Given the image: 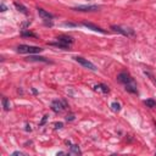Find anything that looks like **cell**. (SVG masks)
<instances>
[{
    "mask_svg": "<svg viewBox=\"0 0 156 156\" xmlns=\"http://www.w3.org/2000/svg\"><path fill=\"white\" fill-rule=\"evenodd\" d=\"M16 155H20V156H21V155H23V154L20 153V151H15V153H12V156H16Z\"/></svg>",
    "mask_w": 156,
    "mask_h": 156,
    "instance_id": "obj_25",
    "label": "cell"
},
{
    "mask_svg": "<svg viewBox=\"0 0 156 156\" xmlns=\"http://www.w3.org/2000/svg\"><path fill=\"white\" fill-rule=\"evenodd\" d=\"M124 89H126V92H128V93H132V94H137V87H135L134 83H132V84H127Z\"/></svg>",
    "mask_w": 156,
    "mask_h": 156,
    "instance_id": "obj_14",
    "label": "cell"
},
{
    "mask_svg": "<svg viewBox=\"0 0 156 156\" xmlns=\"http://www.w3.org/2000/svg\"><path fill=\"white\" fill-rule=\"evenodd\" d=\"M1 103H3L4 110H5V111H9V110H10V103H9V99H7V98H5V96H4L3 100H1Z\"/></svg>",
    "mask_w": 156,
    "mask_h": 156,
    "instance_id": "obj_15",
    "label": "cell"
},
{
    "mask_svg": "<svg viewBox=\"0 0 156 156\" xmlns=\"http://www.w3.org/2000/svg\"><path fill=\"white\" fill-rule=\"evenodd\" d=\"M117 81L120 82V83H122V84H124V85L134 83L132 76L129 75L128 72H121V73H118V76H117Z\"/></svg>",
    "mask_w": 156,
    "mask_h": 156,
    "instance_id": "obj_2",
    "label": "cell"
},
{
    "mask_svg": "<svg viewBox=\"0 0 156 156\" xmlns=\"http://www.w3.org/2000/svg\"><path fill=\"white\" fill-rule=\"evenodd\" d=\"M48 120V116H44L43 117V120H42V122H40V123H39V126H43V124L45 123V121Z\"/></svg>",
    "mask_w": 156,
    "mask_h": 156,
    "instance_id": "obj_23",
    "label": "cell"
},
{
    "mask_svg": "<svg viewBox=\"0 0 156 156\" xmlns=\"http://www.w3.org/2000/svg\"><path fill=\"white\" fill-rule=\"evenodd\" d=\"M66 120L67 121H73L75 120V116H73V115H67V116H66Z\"/></svg>",
    "mask_w": 156,
    "mask_h": 156,
    "instance_id": "obj_21",
    "label": "cell"
},
{
    "mask_svg": "<svg viewBox=\"0 0 156 156\" xmlns=\"http://www.w3.org/2000/svg\"><path fill=\"white\" fill-rule=\"evenodd\" d=\"M0 9H1L0 11H3V12H4V11H6V10H7L6 6H5V4H4V3H1V5H0Z\"/></svg>",
    "mask_w": 156,
    "mask_h": 156,
    "instance_id": "obj_22",
    "label": "cell"
},
{
    "mask_svg": "<svg viewBox=\"0 0 156 156\" xmlns=\"http://www.w3.org/2000/svg\"><path fill=\"white\" fill-rule=\"evenodd\" d=\"M21 36H22V37H33V38H37V34H36V33L31 32V31H22V32H21Z\"/></svg>",
    "mask_w": 156,
    "mask_h": 156,
    "instance_id": "obj_17",
    "label": "cell"
},
{
    "mask_svg": "<svg viewBox=\"0 0 156 156\" xmlns=\"http://www.w3.org/2000/svg\"><path fill=\"white\" fill-rule=\"evenodd\" d=\"M32 93H33V94H37V93H38V92H37V90H36V89H34V88H32Z\"/></svg>",
    "mask_w": 156,
    "mask_h": 156,
    "instance_id": "obj_28",
    "label": "cell"
},
{
    "mask_svg": "<svg viewBox=\"0 0 156 156\" xmlns=\"http://www.w3.org/2000/svg\"><path fill=\"white\" fill-rule=\"evenodd\" d=\"M56 39L59 40V42L66 43V44H68V45H71L72 43H73V38H72V37H68V36H60V37H57Z\"/></svg>",
    "mask_w": 156,
    "mask_h": 156,
    "instance_id": "obj_10",
    "label": "cell"
},
{
    "mask_svg": "<svg viewBox=\"0 0 156 156\" xmlns=\"http://www.w3.org/2000/svg\"><path fill=\"white\" fill-rule=\"evenodd\" d=\"M72 10L84 11V12H90V11H98V10H99V6H98V5H79V6L73 7Z\"/></svg>",
    "mask_w": 156,
    "mask_h": 156,
    "instance_id": "obj_6",
    "label": "cell"
},
{
    "mask_svg": "<svg viewBox=\"0 0 156 156\" xmlns=\"http://www.w3.org/2000/svg\"><path fill=\"white\" fill-rule=\"evenodd\" d=\"M94 90H101V92L104 93V94H107V93L110 92V89H109V87H107L106 84H104V83H101V84H98L94 87Z\"/></svg>",
    "mask_w": 156,
    "mask_h": 156,
    "instance_id": "obj_12",
    "label": "cell"
},
{
    "mask_svg": "<svg viewBox=\"0 0 156 156\" xmlns=\"http://www.w3.org/2000/svg\"><path fill=\"white\" fill-rule=\"evenodd\" d=\"M26 131H27V132H31V131H32V129H31V126H29V124H27V126H26Z\"/></svg>",
    "mask_w": 156,
    "mask_h": 156,
    "instance_id": "obj_27",
    "label": "cell"
},
{
    "mask_svg": "<svg viewBox=\"0 0 156 156\" xmlns=\"http://www.w3.org/2000/svg\"><path fill=\"white\" fill-rule=\"evenodd\" d=\"M111 29H114L115 32L121 33V34H123V36H126V37H133L134 36V31L132 28H123V27H121V26L112 25L111 26Z\"/></svg>",
    "mask_w": 156,
    "mask_h": 156,
    "instance_id": "obj_3",
    "label": "cell"
},
{
    "mask_svg": "<svg viewBox=\"0 0 156 156\" xmlns=\"http://www.w3.org/2000/svg\"><path fill=\"white\" fill-rule=\"evenodd\" d=\"M43 51L42 48L39 46H31V45H25V44H21V45L17 46V53L20 54H37Z\"/></svg>",
    "mask_w": 156,
    "mask_h": 156,
    "instance_id": "obj_1",
    "label": "cell"
},
{
    "mask_svg": "<svg viewBox=\"0 0 156 156\" xmlns=\"http://www.w3.org/2000/svg\"><path fill=\"white\" fill-rule=\"evenodd\" d=\"M44 25H45V26H50V27H51V26H53V22H51V21H50V22H44Z\"/></svg>",
    "mask_w": 156,
    "mask_h": 156,
    "instance_id": "obj_26",
    "label": "cell"
},
{
    "mask_svg": "<svg viewBox=\"0 0 156 156\" xmlns=\"http://www.w3.org/2000/svg\"><path fill=\"white\" fill-rule=\"evenodd\" d=\"M62 126H64V124L61 123V122H59V123H55V128H62Z\"/></svg>",
    "mask_w": 156,
    "mask_h": 156,
    "instance_id": "obj_24",
    "label": "cell"
},
{
    "mask_svg": "<svg viewBox=\"0 0 156 156\" xmlns=\"http://www.w3.org/2000/svg\"><path fill=\"white\" fill-rule=\"evenodd\" d=\"M64 26H68V27H76V23H71V22H65Z\"/></svg>",
    "mask_w": 156,
    "mask_h": 156,
    "instance_id": "obj_20",
    "label": "cell"
},
{
    "mask_svg": "<svg viewBox=\"0 0 156 156\" xmlns=\"http://www.w3.org/2000/svg\"><path fill=\"white\" fill-rule=\"evenodd\" d=\"M65 107H66V103H65V101H61V100H59V99L54 100L53 103H51V110H53L54 112H56V114L61 112Z\"/></svg>",
    "mask_w": 156,
    "mask_h": 156,
    "instance_id": "obj_5",
    "label": "cell"
},
{
    "mask_svg": "<svg viewBox=\"0 0 156 156\" xmlns=\"http://www.w3.org/2000/svg\"><path fill=\"white\" fill-rule=\"evenodd\" d=\"M27 60L28 61H40V62H45V64H53L51 61L46 60L45 57H43V56H28Z\"/></svg>",
    "mask_w": 156,
    "mask_h": 156,
    "instance_id": "obj_9",
    "label": "cell"
},
{
    "mask_svg": "<svg viewBox=\"0 0 156 156\" xmlns=\"http://www.w3.org/2000/svg\"><path fill=\"white\" fill-rule=\"evenodd\" d=\"M111 109H112V111H115V112H118V111L121 110V105L118 103H112L111 104Z\"/></svg>",
    "mask_w": 156,
    "mask_h": 156,
    "instance_id": "obj_19",
    "label": "cell"
},
{
    "mask_svg": "<svg viewBox=\"0 0 156 156\" xmlns=\"http://www.w3.org/2000/svg\"><path fill=\"white\" fill-rule=\"evenodd\" d=\"M37 10H38V15L43 18V20H51V18L54 17V16H53L51 14H50V12L45 11L44 9H40V7H38Z\"/></svg>",
    "mask_w": 156,
    "mask_h": 156,
    "instance_id": "obj_8",
    "label": "cell"
},
{
    "mask_svg": "<svg viewBox=\"0 0 156 156\" xmlns=\"http://www.w3.org/2000/svg\"><path fill=\"white\" fill-rule=\"evenodd\" d=\"M144 104H145L148 107H150V109H154V107L156 106V101L154 99H146L145 101H144Z\"/></svg>",
    "mask_w": 156,
    "mask_h": 156,
    "instance_id": "obj_16",
    "label": "cell"
},
{
    "mask_svg": "<svg viewBox=\"0 0 156 156\" xmlns=\"http://www.w3.org/2000/svg\"><path fill=\"white\" fill-rule=\"evenodd\" d=\"M70 154H73V155H81L82 153H81V150H79V148H78L77 145H72Z\"/></svg>",
    "mask_w": 156,
    "mask_h": 156,
    "instance_id": "obj_18",
    "label": "cell"
},
{
    "mask_svg": "<svg viewBox=\"0 0 156 156\" xmlns=\"http://www.w3.org/2000/svg\"><path fill=\"white\" fill-rule=\"evenodd\" d=\"M82 25L84 26V27H87V28L94 31V32H100V33H103V34H105V33H106V31H104L103 28H100L99 26L94 25V23H92V22H83Z\"/></svg>",
    "mask_w": 156,
    "mask_h": 156,
    "instance_id": "obj_7",
    "label": "cell"
},
{
    "mask_svg": "<svg viewBox=\"0 0 156 156\" xmlns=\"http://www.w3.org/2000/svg\"><path fill=\"white\" fill-rule=\"evenodd\" d=\"M73 59L77 61L78 64H81L82 66H84V67L89 68V70H92V71H96V66L94 64H92L90 61L85 60V59H83V57H81V56H76V57H73Z\"/></svg>",
    "mask_w": 156,
    "mask_h": 156,
    "instance_id": "obj_4",
    "label": "cell"
},
{
    "mask_svg": "<svg viewBox=\"0 0 156 156\" xmlns=\"http://www.w3.org/2000/svg\"><path fill=\"white\" fill-rule=\"evenodd\" d=\"M14 5L16 6V9H17L20 12H22V14H25V15H28V11H27V9H26L22 4H20V3H17V1H15L14 3Z\"/></svg>",
    "mask_w": 156,
    "mask_h": 156,
    "instance_id": "obj_13",
    "label": "cell"
},
{
    "mask_svg": "<svg viewBox=\"0 0 156 156\" xmlns=\"http://www.w3.org/2000/svg\"><path fill=\"white\" fill-rule=\"evenodd\" d=\"M49 45L51 46H56V48H60V49H65V50H67L68 48H70V45L68 44H66V43H62V42H59L57 40L56 43H48Z\"/></svg>",
    "mask_w": 156,
    "mask_h": 156,
    "instance_id": "obj_11",
    "label": "cell"
}]
</instances>
